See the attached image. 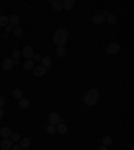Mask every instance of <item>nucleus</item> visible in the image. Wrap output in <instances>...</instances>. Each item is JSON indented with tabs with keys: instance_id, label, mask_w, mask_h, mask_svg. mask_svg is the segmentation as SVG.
Segmentation results:
<instances>
[{
	"instance_id": "nucleus-1",
	"label": "nucleus",
	"mask_w": 134,
	"mask_h": 150,
	"mask_svg": "<svg viewBox=\"0 0 134 150\" xmlns=\"http://www.w3.org/2000/svg\"><path fill=\"white\" fill-rule=\"evenodd\" d=\"M67 38H69V30L65 27H62V28H59V30H56V32L54 34L52 40L58 47H62V46H65Z\"/></svg>"
},
{
	"instance_id": "nucleus-2",
	"label": "nucleus",
	"mask_w": 134,
	"mask_h": 150,
	"mask_svg": "<svg viewBox=\"0 0 134 150\" xmlns=\"http://www.w3.org/2000/svg\"><path fill=\"white\" fill-rule=\"evenodd\" d=\"M83 100L87 106H94V105H97V102L99 100V91L97 89H91L86 95H84Z\"/></svg>"
},
{
	"instance_id": "nucleus-3",
	"label": "nucleus",
	"mask_w": 134,
	"mask_h": 150,
	"mask_svg": "<svg viewBox=\"0 0 134 150\" xmlns=\"http://www.w3.org/2000/svg\"><path fill=\"white\" fill-rule=\"evenodd\" d=\"M119 50H121V47H119L118 43H110L106 48V54L107 55H115L119 52Z\"/></svg>"
},
{
	"instance_id": "nucleus-4",
	"label": "nucleus",
	"mask_w": 134,
	"mask_h": 150,
	"mask_svg": "<svg viewBox=\"0 0 134 150\" xmlns=\"http://www.w3.org/2000/svg\"><path fill=\"white\" fill-rule=\"evenodd\" d=\"M48 122H50V125L56 126V125H59V123L62 122V118L58 113H51L50 117H48Z\"/></svg>"
},
{
	"instance_id": "nucleus-5",
	"label": "nucleus",
	"mask_w": 134,
	"mask_h": 150,
	"mask_svg": "<svg viewBox=\"0 0 134 150\" xmlns=\"http://www.w3.org/2000/svg\"><path fill=\"white\" fill-rule=\"evenodd\" d=\"M22 55H23L27 60H28V59H32V56H34V48L30 46L24 47V50L22 51Z\"/></svg>"
},
{
	"instance_id": "nucleus-6",
	"label": "nucleus",
	"mask_w": 134,
	"mask_h": 150,
	"mask_svg": "<svg viewBox=\"0 0 134 150\" xmlns=\"http://www.w3.org/2000/svg\"><path fill=\"white\" fill-rule=\"evenodd\" d=\"M32 71H34V75H35V77H43V75H46V73H47V70L44 69L43 66H40V64H39V66H35Z\"/></svg>"
},
{
	"instance_id": "nucleus-7",
	"label": "nucleus",
	"mask_w": 134,
	"mask_h": 150,
	"mask_svg": "<svg viewBox=\"0 0 134 150\" xmlns=\"http://www.w3.org/2000/svg\"><path fill=\"white\" fill-rule=\"evenodd\" d=\"M3 70H5V71H10V70L14 67V60H12L11 58H7L3 60Z\"/></svg>"
},
{
	"instance_id": "nucleus-8",
	"label": "nucleus",
	"mask_w": 134,
	"mask_h": 150,
	"mask_svg": "<svg viewBox=\"0 0 134 150\" xmlns=\"http://www.w3.org/2000/svg\"><path fill=\"white\" fill-rule=\"evenodd\" d=\"M19 16H16V15H11L10 18H8V24H11L12 27H19Z\"/></svg>"
},
{
	"instance_id": "nucleus-9",
	"label": "nucleus",
	"mask_w": 134,
	"mask_h": 150,
	"mask_svg": "<svg viewBox=\"0 0 134 150\" xmlns=\"http://www.w3.org/2000/svg\"><path fill=\"white\" fill-rule=\"evenodd\" d=\"M67 130H69V129H67V125H66L63 121H62L59 125H56V133H59V134H62V135L66 134Z\"/></svg>"
},
{
	"instance_id": "nucleus-10",
	"label": "nucleus",
	"mask_w": 134,
	"mask_h": 150,
	"mask_svg": "<svg viewBox=\"0 0 134 150\" xmlns=\"http://www.w3.org/2000/svg\"><path fill=\"white\" fill-rule=\"evenodd\" d=\"M12 145H14V142H12L11 139H10V138H4L3 141H1V145H0V146H1V149H3V150H8V149H11V147H12Z\"/></svg>"
},
{
	"instance_id": "nucleus-11",
	"label": "nucleus",
	"mask_w": 134,
	"mask_h": 150,
	"mask_svg": "<svg viewBox=\"0 0 134 150\" xmlns=\"http://www.w3.org/2000/svg\"><path fill=\"white\" fill-rule=\"evenodd\" d=\"M11 134H12V130L10 127L5 126V127H1V129H0V135H1L3 138H10Z\"/></svg>"
},
{
	"instance_id": "nucleus-12",
	"label": "nucleus",
	"mask_w": 134,
	"mask_h": 150,
	"mask_svg": "<svg viewBox=\"0 0 134 150\" xmlns=\"http://www.w3.org/2000/svg\"><path fill=\"white\" fill-rule=\"evenodd\" d=\"M42 66L46 70L51 69V66H52V60H51L50 56H43V58H42Z\"/></svg>"
},
{
	"instance_id": "nucleus-13",
	"label": "nucleus",
	"mask_w": 134,
	"mask_h": 150,
	"mask_svg": "<svg viewBox=\"0 0 134 150\" xmlns=\"http://www.w3.org/2000/svg\"><path fill=\"white\" fill-rule=\"evenodd\" d=\"M74 5H75V1H74V0H65V1L62 3V7L65 8V10H67V11L71 10Z\"/></svg>"
},
{
	"instance_id": "nucleus-14",
	"label": "nucleus",
	"mask_w": 134,
	"mask_h": 150,
	"mask_svg": "<svg viewBox=\"0 0 134 150\" xmlns=\"http://www.w3.org/2000/svg\"><path fill=\"white\" fill-rule=\"evenodd\" d=\"M93 22H94V24L99 26V24H103L106 20H105V18L102 15H94V18H93Z\"/></svg>"
},
{
	"instance_id": "nucleus-15",
	"label": "nucleus",
	"mask_w": 134,
	"mask_h": 150,
	"mask_svg": "<svg viewBox=\"0 0 134 150\" xmlns=\"http://www.w3.org/2000/svg\"><path fill=\"white\" fill-rule=\"evenodd\" d=\"M19 142H20V147H22V149H28L31 145V139L30 138H22Z\"/></svg>"
},
{
	"instance_id": "nucleus-16",
	"label": "nucleus",
	"mask_w": 134,
	"mask_h": 150,
	"mask_svg": "<svg viewBox=\"0 0 134 150\" xmlns=\"http://www.w3.org/2000/svg\"><path fill=\"white\" fill-rule=\"evenodd\" d=\"M24 70H27V71H30V70H34L35 67V62L32 60V59H28V60H26V63L23 64Z\"/></svg>"
},
{
	"instance_id": "nucleus-17",
	"label": "nucleus",
	"mask_w": 134,
	"mask_h": 150,
	"mask_svg": "<svg viewBox=\"0 0 134 150\" xmlns=\"http://www.w3.org/2000/svg\"><path fill=\"white\" fill-rule=\"evenodd\" d=\"M51 5H52V10L54 11H56V12H59V11H62V1H59V0H54L52 3H51Z\"/></svg>"
},
{
	"instance_id": "nucleus-18",
	"label": "nucleus",
	"mask_w": 134,
	"mask_h": 150,
	"mask_svg": "<svg viewBox=\"0 0 134 150\" xmlns=\"http://www.w3.org/2000/svg\"><path fill=\"white\" fill-rule=\"evenodd\" d=\"M19 107L22 109H27V107H30V100L27 99V98H22V99H19Z\"/></svg>"
},
{
	"instance_id": "nucleus-19",
	"label": "nucleus",
	"mask_w": 134,
	"mask_h": 150,
	"mask_svg": "<svg viewBox=\"0 0 134 150\" xmlns=\"http://www.w3.org/2000/svg\"><path fill=\"white\" fill-rule=\"evenodd\" d=\"M12 96H14L15 99H18V100L22 99V98H23V91L19 90V89H15L14 91H12Z\"/></svg>"
},
{
	"instance_id": "nucleus-20",
	"label": "nucleus",
	"mask_w": 134,
	"mask_h": 150,
	"mask_svg": "<svg viewBox=\"0 0 134 150\" xmlns=\"http://www.w3.org/2000/svg\"><path fill=\"white\" fill-rule=\"evenodd\" d=\"M56 54H58V56H66L67 55V50H66V47L65 46H62V47H58L56 48Z\"/></svg>"
},
{
	"instance_id": "nucleus-21",
	"label": "nucleus",
	"mask_w": 134,
	"mask_h": 150,
	"mask_svg": "<svg viewBox=\"0 0 134 150\" xmlns=\"http://www.w3.org/2000/svg\"><path fill=\"white\" fill-rule=\"evenodd\" d=\"M10 139H11L12 142H15V143H18L20 141V135H19V133H12L11 134V137H10Z\"/></svg>"
},
{
	"instance_id": "nucleus-22",
	"label": "nucleus",
	"mask_w": 134,
	"mask_h": 150,
	"mask_svg": "<svg viewBox=\"0 0 134 150\" xmlns=\"http://www.w3.org/2000/svg\"><path fill=\"white\" fill-rule=\"evenodd\" d=\"M105 20H106V22H107L109 24H115V23H117V18H115L114 15H111V14H110L109 16H107V18H106Z\"/></svg>"
},
{
	"instance_id": "nucleus-23",
	"label": "nucleus",
	"mask_w": 134,
	"mask_h": 150,
	"mask_svg": "<svg viewBox=\"0 0 134 150\" xmlns=\"http://www.w3.org/2000/svg\"><path fill=\"white\" fill-rule=\"evenodd\" d=\"M47 133L50 135H54L55 133H56V126H54V125H48L47 126Z\"/></svg>"
},
{
	"instance_id": "nucleus-24",
	"label": "nucleus",
	"mask_w": 134,
	"mask_h": 150,
	"mask_svg": "<svg viewBox=\"0 0 134 150\" xmlns=\"http://www.w3.org/2000/svg\"><path fill=\"white\" fill-rule=\"evenodd\" d=\"M8 24V18L7 16H0V27H5Z\"/></svg>"
},
{
	"instance_id": "nucleus-25",
	"label": "nucleus",
	"mask_w": 134,
	"mask_h": 150,
	"mask_svg": "<svg viewBox=\"0 0 134 150\" xmlns=\"http://www.w3.org/2000/svg\"><path fill=\"white\" fill-rule=\"evenodd\" d=\"M102 142H103V146H109V145H111L113 143V139H111V137H105L103 139H102Z\"/></svg>"
},
{
	"instance_id": "nucleus-26",
	"label": "nucleus",
	"mask_w": 134,
	"mask_h": 150,
	"mask_svg": "<svg viewBox=\"0 0 134 150\" xmlns=\"http://www.w3.org/2000/svg\"><path fill=\"white\" fill-rule=\"evenodd\" d=\"M20 55H22V52H20L19 50H15L14 52H12V55H11V59H16V60H18V59L20 58Z\"/></svg>"
},
{
	"instance_id": "nucleus-27",
	"label": "nucleus",
	"mask_w": 134,
	"mask_h": 150,
	"mask_svg": "<svg viewBox=\"0 0 134 150\" xmlns=\"http://www.w3.org/2000/svg\"><path fill=\"white\" fill-rule=\"evenodd\" d=\"M14 34H15L16 36H22V35H23V30L20 27H15L14 28Z\"/></svg>"
},
{
	"instance_id": "nucleus-28",
	"label": "nucleus",
	"mask_w": 134,
	"mask_h": 150,
	"mask_svg": "<svg viewBox=\"0 0 134 150\" xmlns=\"http://www.w3.org/2000/svg\"><path fill=\"white\" fill-rule=\"evenodd\" d=\"M11 150H22V147H20L19 143H14L12 147H11Z\"/></svg>"
},
{
	"instance_id": "nucleus-29",
	"label": "nucleus",
	"mask_w": 134,
	"mask_h": 150,
	"mask_svg": "<svg viewBox=\"0 0 134 150\" xmlns=\"http://www.w3.org/2000/svg\"><path fill=\"white\" fill-rule=\"evenodd\" d=\"M4 105H5V98L4 96H0V107H3Z\"/></svg>"
},
{
	"instance_id": "nucleus-30",
	"label": "nucleus",
	"mask_w": 134,
	"mask_h": 150,
	"mask_svg": "<svg viewBox=\"0 0 134 150\" xmlns=\"http://www.w3.org/2000/svg\"><path fill=\"white\" fill-rule=\"evenodd\" d=\"M12 30H14V27H12L11 24H7V26H5V31H7V32H11Z\"/></svg>"
},
{
	"instance_id": "nucleus-31",
	"label": "nucleus",
	"mask_w": 134,
	"mask_h": 150,
	"mask_svg": "<svg viewBox=\"0 0 134 150\" xmlns=\"http://www.w3.org/2000/svg\"><path fill=\"white\" fill-rule=\"evenodd\" d=\"M32 58H34V60H40V55H39V54H34Z\"/></svg>"
},
{
	"instance_id": "nucleus-32",
	"label": "nucleus",
	"mask_w": 134,
	"mask_h": 150,
	"mask_svg": "<svg viewBox=\"0 0 134 150\" xmlns=\"http://www.w3.org/2000/svg\"><path fill=\"white\" fill-rule=\"evenodd\" d=\"M3 117H4V111L3 109H0V119H3Z\"/></svg>"
},
{
	"instance_id": "nucleus-33",
	"label": "nucleus",
	"mask_w": 134,
	"mask_h": 150,
	"mask_svg": "<svg viewBox=\"0 0 134 150\" xmlns=\"http://www.w3.org/2000/svg\"><path fill=\"white\" fill-rule=\"evenodd\" d=\"M98 150H107V146H103V145H102V146L98 147Z\"/></svg>"
},
{
	"instance_id": "nucleus-34",
	"label": "nucleus",
	"mask_w": 134,
	"mask_h": 150,
	"mask_svg": "<svg viewBox=\"0 0 134 150\" xmlns=\"http://www.w3.org/2000/svg\"><path fill=\"white\" fill-rule=\"evenodd\" d=\"M20 63H19V59H18V60H14V66H19Z\"/></svg>"
},
{
	"instance_id": "nucleus-35",
	"label": "nucleus",
	"mask_w": 134,
	"mask_h": 150,
	"mask_svg": "<svg viewBox=\"0 0 134 150\" xmlns=\"http://www.w3.org/2000/svg\"><path fill=\"white\" fill-rule=\"evenodd\" d=\"M22 150H27V149H22Z\"/></svg>"
},
{
	"instance_id": "nucleus-36",
	"label": "nucleus",
	"mask_w": 134,
	"mask_h": 150,
	"mask_svg": "<svg viewBox=\"0 0 134 150\" xmlns=\"http://www.w3.org/2000/svg\"><path fill=\"white\" fill-rule=\"evenodd\" d=\"M8 150H11V149H8Z\"/></svg>"
}]
</instances>
